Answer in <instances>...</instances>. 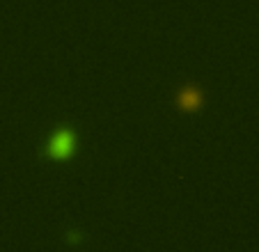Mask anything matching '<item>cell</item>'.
<instances>
[{"label": "cell", "mask_w": 259, "mask_h": 252, "mask_svg": "<svg viewBox=\"0 0 259 252\" xmlns=\"http://www.w3.org/2000/svg\"><path fill=\"white\" fill-rule=\"evenodd\" d=\"M71 147H73V138L69 136V133H58V136L53 138V142H51V154L64 156L71 151Z\"/></svg>", "instance_id": "obj_1"}]
</instances>
